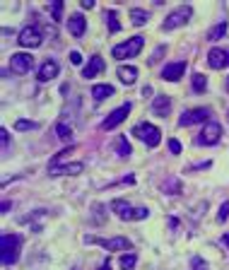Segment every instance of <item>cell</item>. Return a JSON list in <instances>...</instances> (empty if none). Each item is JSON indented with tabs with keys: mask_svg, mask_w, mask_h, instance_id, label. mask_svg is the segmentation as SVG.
Wrapping results in <instances>:
<instances>
[{
	"mask_svg": "<svg viewBox=\"0 0 229 270\" xmlns=\"http://www.w3.org/2000/svg\"><path fill=\"white\" fill-rule=\"evenodd\" d=\"M0 246H2V266H12V263H17L22 239H20L17 234H10V232H7V234H2Z\"/></svg>",
	"mask_w": 229,
	"mask_h": 270,
	"instance_id": "6da1fadb",
	"label": "cell"
},
{
	"mask_svg": "<svg viewBox=\"0 0 229 270\" xmlns=\"http://www.w3.org/2000/svg\"><path fill=\"white\" fill-rule=\"evenodd\" d=\"M145 46V39L143 36H133V39H128V41H123V44H118L114 46V51H111V56L116 60H123V58H135L140 51H143Z\"/></svg>",
	"mask_w": 229,
	"mask_h": 270,
	"instance_id": "7a4b0ae2",
	"label": "cell"
},
{
	"mask_svg": "<svg viewBox=\"0 0 229 270\" xmlns=\"http://www.w3.org/2000/svg\"><path fill=\"white\" fill-rule=\"evenodd\" d=\"M133 135H138L147 147H157V145L162 143V133H159V128L152 125V123H138V125L133 128Z\"/></svg>",
	"mask_w": 229,
	"mask_h": 270,
	"instance_id": "3957f363",
	"label": "cell"
},
{
	"mask_svg": "<svg viewBox=\"0 0 229 270\" xmlns=\"http://www.w3.org/2000/svg\"><path fill=\"white\" fill-rule=\"evenodd\" d=\"M188 17H191V7H188V5H181V7H176L174 12L167 15L162 29H176V27H183V25L188 22Z\"/></svg>",
	"mask_w": 229,
	"mask_h": 270,
	"instance_id": "277c9868",
	"label": "cell"
},
{
	"mask_svg": "<svg viewBox=\"0 0 229 270\" xmlns=\"http://www.w3.org/2000/svg\"><path fill=\"white\" fill-rule=\"evenodd\" d=\"M87 244H99V246H104L106 251H128L130 248V241L126 239V237H114V239H99V237H85Z\"/></svg>",
	"mask_w": 229,
	"mask_h": 270,
	"instance_id": "5b68a950",
	"label": "cell"
},
{
	"mask_svg": "<svg viewBox=\"0 0 229 270\" xmlns=\"http://www.w3.org/2000/svg\"><path fill=\"white\" fill-rule=\"evenodd\" d=\"M220 135H222V125L215 121H207L203 133L198 135V145H215V143H220Z\"/></svg>",
	"mask_w": 229,
	"mask_h": 270,
	"instance_id": "8992f818",
	"label": "cell"
},
{
	"mask_svg": "<svg viewBox=\"0 0 229 270\" xmlns=\"http://www.w3.org/2000/svg\"><path fill=\"white\" fill-rule=\"evenodd\" d=\"M20 46H25V49H36V46H41V41H44V36H41V31L36 29V27H25V29L20 31Z\"/></svg>",
	"mask_w": 229,
	"mask_h": 270,
	"instance_id": "52a82bcc",
	"label": "cell"
},
{
	"mask_svg": "<svg viewBox=\"0 0 229 270\" xmlns=\"http://www.w3.org/2000/svg\"><path fill=\"white\" fill-rule=\"evenodd\" d=\"M31 63L34 58L29 56V53H12V58H10V68H12V73L15 75H25L31 70Z\"/></svg>",
	"mask_w": 229,
	"mask_h": 270,
	"instance_id": "ba28073f",
	"label": "cell"
},
{
	"mask_svg": "<svg viewBox=\"0 0 229 270\" xmlns=\"http://www.w3.org/2000/svg\"><path fill=\"white\" fill-rule=\"evenodd\" d=\"M210 119V111L207 109H188L181 114L178 119V125H193V123H205Z\"/></svg>",
	"mask_w": 229,
	"mask_h": 270,
	"instance_id": "9c48e42d",
	"label": "cell"
},
{
	"mask_svg": "<svg viewBox=\"0 0 229 270\" xmlns=\"http://www.w3.org/2000/svg\"><path fill=\"white\" fill-rule=\"evenodd\" d=\"M128 114H130V104H123V106H118V109H114V111L109 114V119H104L102 128H104V130H111V128H116L118 123H123Z\"/></svg>",
	"mask_w": 229,
	"mask_h": 270,
	"instance_id": "30bf717a",
	"label": "cell"
},
{
	"mask_svg": "<svg viewBox=\"0 0 229 270\" xmlns=\"http://www.w3.org/2000/svg\"><path fill=\"white\" fill-rule=\"evenodd\" d=\"M207 65L212 70H222V68H229V51L225 49H212L207 53Z\"/></svg>",
	"mask_w": 229,
	"mask_h": 270,
	"instance_id": "8fae6325",
	"label": "cell"
},
{
	"mask_svg": "<svg viewBox=\"0 0 229 270\" xmlns=\"http://www.w3.org/2000/svg\"><path fill=\"white\" fill-rule=\"evenodd\" d=\"M183 73H186V60L169 63V65H164V70H162V80L176 82V80H181V77H183Z\"/></svg>",
	"mask_w": 229,
	"mask_h": 270,
	"instance_id": "7c38bea8",
	"label": "cell"
},
{
	"mask_svg": "<svg viewBox=\"0 0 229 270\" xmlns=\"http://www.w3.org/2000/svg\"><path fill=\"white\" fill-rule=\"evenodd\" d=\"M58 70H60V65H58L53 58L44 60V63H41V68H39V80H41V82H49V80H53V77L58 75Z\"/></svg>",
	"mask_w": 229,
	"mask_h": 270,
	"instance_id": "4fadbf2b",
	"label": "cell"
},
{
	"mask_svg": "<svg viewBox=\"0 0 229 270\" xmlns=\"http://www.w3.org/2000/svg\"><path fill=\"white\" fill-rule=\"evenodd\" d=\"M82 169H85L82 162H73V164H65V167H53L49 172H51V176H75V174H82Z\"/></svg>",
	"mask_w": 229,
	"mask_h": 270,
	"instance_id": "5bb4252c",
	"label": "cell"
},
{
	"mask_svg": "<svg viewBox=\"0 0 229 270\" xmlns=\"http://www.w3.org/2000/svg\"><path fill=\"white\" fill-rule=\"evenodd\" d=\"M102 70H104V58H102V56H92L89 63L82 68V77H87V80H89V77H97Z\"/></svg>",
	"mask_w": 229,
	"mask_h": 270,
	"instance_id": "9a60e30c",
	"label": "cell"
},
{
	"mask_svg": "<svg viewBox=\"0 0 229 270\" xmlns=\"http://www.w3.org/2000/svg\"><path fill=\"white\" fill-rule=\"evenodd\" d=\"M85 27H87L85 17H82L80 12H73V15H70V20H68V29H70V34L80 39V36L85 34Z\"/></svg>",
	"mask_w": 229,
	"mask_h": 270,
	"instance_id": "2e32d148",
	"label": "cell"
},
{
	"mask_svg": "<svg viewBox=\"0 0 229 270\" xmlns=\"http://www.w3.org/2000/svg\"><path fill=\"white\" fill-rule=\"evenodd\" d=\"M169 109H172V99L169 97H164V94L154 97V101H152V114L154 116H167Z\"/></svg>",
	"mask_w": 229,
	"mask_h": 270,
	"instance_id": "e0dca14e",
	"label": "cell"
},
{
	"mask_svg": "<svg viewBox=\"0 0 229 270\" xmlns=\"http://www.w3.org/2000/svg\"><path fill=\"white\" fill-rule=\"evenodd\" d=\"M118 80H121L123 85H133V82L138 80V70H135L133 65H121V68H118Z\"/></svg>",
	"mask_w": 229,
	"mask_h": 270,
	"instance_id": "ac0fdd59",
	"label": "cell"
},
{
	"mask_svg": "<svg viewBox=\"0 0 229 270\" xmlns=\"http://www.w3.org/2000/svg\"><path fill=\"white\" fill-rule=\"evenodd\" d=\"M111 210H114L116 215L121 217V220H130V215H133V208H130V203H126V200H121V198L111 203Z\"/></svg>",
	"mask_w": 229,
	"mask_h": 270,
	"instance_id": "d6986e66",
	"label": "cell"
},
{
	"mask_svg": "<svg viewBox=\"0 0 229 270\" xmlns=\"http://www.w3.org/2000/svg\"><path fill=\"white\" fill-rule=\"evenodd\" d=\"M114 94V87L111 85H94L92 87V97L97 99V101H104V99H109Z\"/></svg>",
	"mask_w": 229,
	"mask_h": 270,
	"instance_id": "ffe728a7",
	"label": "cell"
},
{
	"mask_svg": "<svg viewBox=\"0 0 229 270\" xmlns=\"http://www.w3.org/2000/svg\"><path fill=\"white\" fill-rule=\"evenodd\" d=\"M116 152H118V157H128L133 152V147H130V143H128L126 135H118L116 138Z\"/></svg>",
	"mask_w": 229,
	"mask_h": 270,
	"instance_id": "44dd1931",
	"label": "cell"
},
{
	"mask_svg": "<svg viewBox=\"0 0 229 270\" xmlns=\"http://www.w3.org/2000/svg\"><path fill=\"white\" fill-rule=\"evenodd\" d=\"M225 34H227V22H220V25H215L212 29L207 31V41H220Z\"/></svg>",
	"mask_w": 229,
	"mask_h": 270,
	"instance_id": "7402d4cb",
	"label": "cell"
},
{
	"mask_svg": "<svg viewBox=\"0 0 229 270\" xmlns=\"http://www.w3.org/2000/svg\"><path fill=\"white\" fill-rule=\"evenodd\" d=\"M147 17H150V15H147L145 10H140V7H133V10H130V20H133L135 27H143L145 22H147Z\"/></svg>",
	"mask_w": 229,
	"mask_h": 270,
	"instance_id": "603a6c76",
	"label": "cell"
},
{
	"mask_svg": "<svg viewBox=\"0 0 229 270\" xmlns=\"http://www.w3.org/2000/svg\"><path fill=\"white\" fill-rule=\"evenodd\" d=\"M56 135L63 140V143H70V140H73V128H70V125H65V123H58V125H56Z\"/></svg>",
	"mask_w": 229,
	"mask_h": 270,
	"instance_id": "cb8c5ba5",
	"label": "cell"
},
{
	"mask_svg": "<svg viewBox=\"0 0 229 270\" xmlns=\"http://www.w3.org/2000/svg\"><path fill=\"white\" fill-rule=\"evenodd\" d=\"M135 263H138L135 253H123V256H121V268L123 270H133L135 268Z\"/></svg>",
	"mask_w": 229,
	"mask_h": 270,
	"instance_id": "d4e9b609",
	"label": "cell"
},
{
	"mask_svg": "<svg viewBox=\"0 0 229 270\" xmlns=\"http://www.w3.org/2000/svg\"><path fill=\"white\" fill-rule=\"evenodd\" d=\"M191 80H193V90H196V92H205V90H207V80H205V75H203V73H196Z\"/></svg>",
	"mask_w": 229,
	"mask_h": 270,
	"instance_id": "484cf974",
	"label": "cell"
},
{
	"mask_svg": "<svg viewBox=\"0 0 229 270\" xmlns=\"http://www.w3.org/2000/svg\"><path fill=\"white\" fill-rule=\"evenodd\" d=\"M106 25H109V31H118V29H121L116 10H106Z\"/></svg>",
	"mask_w": 229,
	"mask_h": 270,
	"instance_id": "4316f807",
	"label": "cell"
},
{
	"mask_svg": "<svg viewBox=\"0 0 229 270\" xmlns=\"http://www.w3.org/2000/svg\"><path fill=\"white\" fill-rule=\"evenodd\" d=\"M39 123L36 121H27V119H20L17 123H15V130H34Z\"/></svg>",
	"mask_w": 229,
	"mask_h": 270,
	"instance_id": "83f0119b",
	"label": "cell"
},
{
	"mask_svg": "<svg viewBox=\"0 0 229 270\" xmlns=\"http://www.w3.org/2000/svg\"><path fill=\"white\" fill-rule=\"evenodd\" d=\"M191 270H207V263L203 261L201 256H193L191 258Z\"/></svg>",
	"mask_w": 229,
	"mask_h": 270,
	"instance_id": "f1b7e54d",
	"label": "cell"
},
{
	"mask_svg": "<svg viewBox=\"0 0 229 270\" xmlns=\"http://www.w3.org/2000/svg\"><path fill=\"white\" fill-rule=\"evenodd\" d=\"M150 217V210L147 208H135L133 215H130V220H147Z\"/></svg>",
	"mask_w": 229,
	"mask_h": 270,
	"instance_id": "f546056e",
	"label": "cell"
},
{
	"mask_svg": "<svg viewBox=\"0 0 229 270\" xmlns=\"http://www.w3.org/2000/svg\"><path fill=\"white\" fill-rule=\"evenodd\" d=\"M102 212H104V205H102V203H97V205H94V222H97V224H102V222H104V215H102Z\"/></svg>",
	"mask_w": 229,
	"mask_h": 270,
	"instance_id": "4dcf8cb0",
	"label": "cell"
},
{
	"mask_svg": "<svg viewBox=\"0 0 229 270\" xmlns=\"http://www.w3.org/2000/svg\"><path fill=\"white\" fill-rule=\"evenodd\" d=\"M51 12H53V20H60V12H63V2L60 0L51 2Z\"/></svg>",
	"mask_w": 229,
	"mask_h": 270,
	"instance_id": "1f68e13d",
	"label": "cell"
},
{
	"mask_svg": "<svg viewBox=\"0 0 229 270\" xmlns=\"http://www.w3.org/2000/svg\"><path fill=\"white\" fill-rule=\"evenodd\" d=\"M227 217H229V200L220 205V215H217V220H220V222H225Z\"/></svg>",
	"mask_w": 229,
	"mask_h": 270,
	"instance_id": "d6a6232c",
	"label": "cell"
},
{
	"mask_svg": "<svg viewBox=\"0 0 229 270\" xmlns=\"http://www.w3.org/2000/svg\"><path fill=\"white\" fill-rule=\"evenodd\" d=\"M169 150H172V154H178L181 152V143L178 140H169Z\"/></svg>",
	"mask_w": 229,
	"mask_h": 270,
	"instance_id": "836d02e7",
	"label": "cell"
},
{
	"mask_svg": "<svg viewBox=\"0 0 229 270\" xmlns=\"http://www.w3.org/2000/svg\"><path fill=\"white\" fill-rule=\"evenodd\" d=\"M70 63H73V65H80V63H82V56H80L77 51H73V53H70Z\"/></svg>",
	"mask_w": 229,
	"mask_h": 270,
	"instance_id": "e575fe53",
	"label": "cell"
},
{
	"mask_svg": "<svg viewBox=\"0 0 229 270\" xmlns=\"http://www.w3.org/2000/svg\"><path fill=\"white\" fill-rule=\"evenodd\" d=\"M0 135H2V147H7V143H10V133L2 128V130H0Z\"/></svg>",
	"mask_w": 229,
	"mask_h": 270,
	"instance_id": "d590c367",
	"label": "cell"
},
{
	"mask_svg": "<svg viewBox=\"0 0 229 270\" xmlns=\"http://www.w3.org/2000/svg\"><path fill=\"white\" fill-rule=\"evenodd\" d=\"M82 7H85V10H92V7H94V0H82Z\"/></svg>",
	"mask_w": 229,
	"mask_h": 270,
	"instance_id": "8d00e7d4",
	"label": "cell"
},
{
	"mask_svg": "<svg viewBox=\"0 0 229 270\" xmlns=\"http://www.w3.org/2000/svg\"><path fill=\"white\" fill-rule=\"evenodd\" d=\"M99 270H111V261L109 258H104V263H102V268Z\"/></svg>",
	"mask_w": 229,
	"mask_h": 270,
	"instance_id": "74e56055",
	"label": "cell"
},
{
	"mask_svg": "<svg viewBox=\"0 0 229 270\" xmlns=\"http://www.w3.org/2000/svg\"><path fill=\"white\" fill-rule=\"evenodd\" d=\"M222 244H225V246L229 248V234H225V237H222Z\"/></svg>",
	"mask_w": 229,
	"mask_h": 270,
	"instance_id": "f35d334b",
	"label": "cell"
},
{
	"mask_svg": "<svg viewBox=\"0 0 229 270\" xmlns=\"http://www.w3.org/2000/svg\"><path fill=\"white\" fill-rule=\"evenodd\" d=\"M225 87H227V92H229V77H227V82H225Z\"/></svg>",
	"mask_w": 229,
	"mask_h": 270,
	"instance_id": "ab89813d",
	"label": "cell"
}]
</instances>
